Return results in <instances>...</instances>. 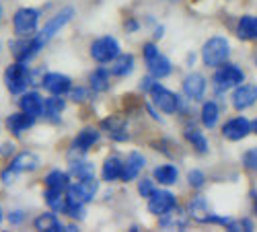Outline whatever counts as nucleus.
<instances>
[{"label": "nucleus", "instance_id": "f257e3e1", "mask_svg": "<svg viewBox=\"0 0 257 232\" xmlns=\"http://www.w3.org/2000/svg\"><path fill=\"white\" fill-rule=\"evenodd\" d=\"M97 189H99V183H97L95 175L84 177L76 185H68L66 187V201L68 203H82L84 205L87 201H91L95 197Z\"/></svg>", "mask_w": 257, "mask_h": 232}, {"label": "nucleus", "instance_id": "f03ea898", "mask_svg": "<svg viewBox=\"0 0 257 232\" xmlns=\"http://www.w3.org/2000/svg\"><path fill=\"white\" fill-rule=\"evenodd\" d=\"M230 56V48H228V41L224 37H212L210 41L204 44L202 50V58L208 66H220L226 62V58Z\"/></svg>", "mask_w": 257, "mask_h": 232}, {"label": "nucleus", "instance_id": "7ed1b4c3", "mask_svg": "<svg viewBox=\"0 0 257 232\" xmlns=\"http://www.w3.org/2000/svg\"><path fill=\"white\" fill-rule=\"evenodd\" d=\"M5 82L11 93H15V95L23 93L29 84V70L25 66V62H17V64L9 66L5 72Z\"/></svg>", "mask_w": 257, "mask_h": 232}, {"label": "nucleus", "instance_id": "20e7f679", "mask_svg": "<svg viewBox=\"0 0 257 232\" xmlns=\"http://www.w3.org/2000/svg\"><path fill=\"white\" fill-rule=\"evenodd\" d=\"M144 58H146V64H148V72H151V76L165 78L167 74H171V62L163 54H159V50L153 44L144 46Z\"/></svg>", "mask_w": 257, "mask_h": 232}, {"label": "nucleus", "instance_id": "39448f33", "mask_svg": "<svg viewBox=\"0 0 257 232\" xmlns=\"http://www.w3.org/2000/svg\"><path fill=\"white\" fill-rule=\"evenodd\" d=\"M37 21H39V13L35 9H21V11H17V15L13 19L15 33L21 35V37H27V35L35 33Z\"/></svg>", "mask_w": 257, "mask_h": 232}, {"label": "nucleus", "instance_id": "423d86ee", "mask_svg": "<svg viewBox=\"0 0 257 232\" xmlns=\"http://www.w3.org/2000/svg\"><path fill=\"white\" fill-rule=\"evenodd\" d=\"M117 54H119V44L113 37H101V39H97L95 44L91 46V56L97 62H101V64L115 60Z\"/></svg>", "mask_w": 257, "mask_h": 232}, {"label": "nucleus", "instance_id": "0eeeda50", "mask_svg": "<svg viewBox=\"0 0 257 232\" xmlns=\"http://www.w3.org/2000/svg\"><path fill=\"white\" fill-rule=\"evenodd\" d=\"M148 93L153 95V101H155V105H157L161 111H165V113H173V111L177 109V105H179L177 97L171 93V91H167L165 87H161L159 82H155Z\"/></svg>", "mask_w": 257, "mask_h": 232}, {"label": "nucleus", "instance_id": "6e6552de", "mask_svg": "<svg viewBox=\"0 0 257 232\" xmlns=\"http://www.w3.org/2000/svg\"><path fill=\"white\" fill-rule=\"evenodd\" d=\"M243 72L237 68V66H222L216 74H214V84L220 89V91H226L230 87H237V84L243 82Z\"/></svg>", "mask_w": 257, "mask_h": 232}, {"label": "nucleus", "instance_id": "1a4fd4ad", "mask_svg": "<svg viewBox=\"0 0 257 232\" xmlns=\"http://www.w3.org/2000/svg\"><path fill=\"white\" fill-rule=\"evenodd\" d=\"M171 207H175V195L171 191H155L148 197V209L155 216H163L167 214Z\"/></svg>", "mask_w": 257, "mask_h": 232}, {"label": "nucleus", "instance_id": "9d476101", "mask_svg": "<svg viewBox=\"0 0 257 232\" xmlns=\"http://www.w3.org/2000/svg\"><path fill=\"white\" fill-rule=\"evenodd\" d=\"M72 17H74V9H70V7H68V9H64V11H60L54 19H50V21H48V25L44 27V31L39 33V37L44 39V41L52 39L56 33H60V29H62L64 25H66Z\"/></svg>", "mask_w": 257, "mask_h": 232}, {"label": "nucleus", "instance_id": "9b49d317", "mask_svg": "<svg viewBox=\"0 0 257 232\" xmlns=\"http://www.w3.org/2000/svg\"><path fill=\"white\" fill-rule=\"evenodd\" d=\"M204 91H206V78L202 74L194 72V74L185 76V80H183V93H185L187 99L198 101V99H202Z\"/></svg>", "mask_w": 257, "mask_h": 232}, {"label": "nucleus", "instance_id": "f8f14e48", "mask_svg": "<svg viewBox=\"0 0 257 232\" xmlns=\"http://www.w3.org/2000/svg\"><path fill=\"white\" fill-rule=\"evenodd\" d=\"M41 84H44V89L52 95H64L70 91V78L64 76V74H58V72H50L44 76V80H41Z\"/></svg>", "mask_w": 257, "mask_h": 232}, {"label": "nucleus", "instance_id": "ddd939ff", "mask_svg": "<svg viewBox=\"0 0 257 232\" xmlns=\"http://www.w3.org/2000/svg\"><path fill=\"white\" fill-rule=\"evenodd\" d=\"M255 101H257V87L255 84H243V87H239L232 95V105L237 109H247Z\"/></svg>", "mask_w": 257, "mask_h": 232}, {"label": "nucleus", "instance_id": "4468645a", "mask_svg": "<svg viewBox=\"0 0 257 232\" xmlns=\"http://www.w3.org/2000/svg\"><path fill=\"white\" fill-rule=\"evenodd\" d=\"M249 132H251V123H249V119H245V117L230 119V121L224 125V128H222V134H224L228 140H243Z\"/></svg>", "mask_w": 257, "mask_h": 232}, {"label": "nucleus", "instance_id": "2eb2a0df", "mask_svg": "<svg viewBox=\"0 0 257 232\" xmlns=\"http://www.w3.org/2000/svg\"><path fill=\"white\" fill-rule=\"evenodd\" d=\"M142 168H144V156L138 154V152H132L121 166V177L119 179L121 181H132V179L138 177V173L142 171Z\"/></svg>", "mask_w": 257, "mask_h": 232}, {"label": "nucleus", "instance_id": "dca6fc26", "mask_svg": "<svg viewBox=\"0 0 257 232\" xmlns=\"http://www.w3.org/2000/svg\"><path fill=\"white\" fill-rule=\"evenodd\" d=\"M44 44H46V41L41 39L39 35H37V37H31V39L23 41L21 46H17L15 56H17V60H19V62H27V60H31V58L41 50V48H44Z\"/></svg>", "mask_w": 257, "mask_h": 232}, {"label": "nucleus", "instance_id": "f3484780", "mask_svg": "<svg viewBox=\"0 0 257 232\" xmlns=\"http://www.w3.org/2000/svg\"><path fill=\"white\" fill-rule=\"evenodd\" d=\"M39 166V158L33 154V152H21L13 158L11 162V168L15 173H27V171H35Z\"/></svg>", "mask_w": 257, "mask_h": 232}, {"label": "nucleus", "instance_id": "a211bd4d", "mask_svg": "<svg viewBox=\"0 0 257 232\" xmlns=\"http://www.w3.org/2000/svg\"><path fill=\"white\" fill-rule=\"evenodd\" d=\"M161 226H163V228H167V230H181V228H185V226H187V214H183L181 209L171 207L167 214H163Z\"/></svg>", "mask_w": 257, "mask_h": 232}, {"label": "nucleus", "instance_id": "6ab92c4d", "mask_svg": "<svg viewBox=\"0 0 257 232\" xmlns=\"http://www.w3.org/2000/svg\"><path fill=\"white\" fill-rule=\"evenodd\" d=\"M21 109L31 117H37V115H41V109H44V99L37 93H27L21 97Z\"/></svg>", "mask_w": 257, "mask_h": 232}, {"label": "nucleus", "instance_id": "aec40b11", "mask_svg": "<svg viewBox=\"0 0 257 232\" xmlns=\"http://www.w3.org/2000/svg\"><path fill=\"white\" fill-rule=\"evenodd\" d=\"M33 119H35V117H31V115H27V113H13V115H9V119H7V128H9L15 136H19V134H23L25 130L31 128Z\"/></svg>", "mask_w": 257, "mask_h": 232}, {"label": "nucleus", "instance_id": "412c9836", "mask_svg": "<svg viewBox=\"0 0 257 232\" xmlns=\"http://www.w3.org/2000/svg\"><path fill=\"white\" fill-rule=\"evenodd\" d=\"M237 35L241 39H257V17H253V15L241 17L239 25H237Z\"/></svg>", "mask_w": 257, "mask_h": 232}, {"label": "nucleus", "instance_id": "4be33fe9", "mask_svg": "<svg viewBox=\"0 0 257 232\" xmlns=\"http://www.w3.org/2000/svg\"><path fill=\"white\" fill-rule=\"evenodd\" d=\"M97 140H99V132H97V130L87 128V130H82V132L76 136V140H74V144H72V146H74V150L84 152V150H89Z\"/></svg>", "mask_w": 257, "mask_h": 232}, {"label": "nucleus", "instance_id": "5701e85b", "mask_svg": "<svg viewBox=\"0 0 257 232\" xmlns=\"http://www.w3.org/2000/svg\"><path fill=\"white\" fill-rule=\"evenodd\" d=\"M132 70H134V58H132L130 54H125V56H119V54H117L113 66H111V72H113L115 76H127Z\"/></svg>", "mask_w": 257, "mask_h": 232}, {"label": "nucleus", "instance_id": "b1692460", "mask_svg": "<svg viewBox=\"0 0 257 232\" xmlns=\"http://www.w3.org/2000/svg\"><path fill=\"white\" fill-rule=\"evenodd\" d=\"M121 166L123 162L117 158V156H111V158H107L105 164H103V179L105 181H115L121 177Z\"/></svg>", "mask_w": 257, "mask_h": 232}, {"label": "nucleus", "instance_id": "393cba45", "mask_svg": "<svg viewBox=\"0 0 257 232\" xmlns=\"http://www.w3.org/2000/svg\"><path fill=\"white\" fill-rule=\"evenodd\" d=\"M62 111H64V99H60V95H54L52 99L44 101V109H41V113H44L46 117L58 119Z\"/></svg>", "mask_w": 257, "mask_h": 232}, {"label": "nucleus", "instance_id": "a878e982", "mask_svg": "<svg viewBox=\"0 0 257 232\" xmlns=\"http://www.w3.org/2000/svg\"><path fill=\"white\" fill-rule=\"evenodd\" d=\"M35 228L37 230H44V232H60V230H64V226L60 224V220L56 218V214H41L35 220Z\"/></svg>", "mask_w": 257, "mask_h": 232}, {"label": "nucleus", "instance_id": "bb28decb", "mask_svg": "<svg viewBox=\"0 0 257 232\" xmlns=\"http://www.w3.org/2000/svg\"><path fill=\"white\" fill-rule=\"evenodd\" d=\"M189 214H191V218H196V220H200V222H206L208 216H210L206 199L200 197V195H198L196 199H191V201H189Z\"/></svg>", "mask_w": 257, "mask_h": 232}, {"label": "nucleus", "instance_id": "cd10ccee", "mask_svg": "<svg viewBox=\"0 0 257 232\" xmlns=\"http://www.w3.org/2000/svg\"><path fill=\"white\" fill-rule=\"evenodd\" d=\"M155 179L163 185H171L177 181V168L173 164H163L155 168Z\"/></svg>", "mask_w": 257, "mask_h": 232}, {"label": "nucleus", "instance_id": "c85d7f7f", "mask_svg": "<svg viewBox=\"0 0 257 232\" xmlns=\"http://www.w3.org/2000/svg\"><path fill=\"white\" fill-rule=\"evenodd\" d=\"M46 185L50 189H58V191H64L70 183H68V175L62 173V171H52L48 177H46Z\"/></svg>", "mask_w": 257, "mask_h": 232}, {"label": "nucleus", "instance_id": "c756f323", "mask_svg": "<svg viewBox=\"0 0 257 232\" xmlns=\"http://www.w3.org/2000/svg\"><path fill=\"white\" fill-rule=\"evenodd\" d=\"M202 121L206 128H214V125H216V121H218V105L216 103L208 101L202 107Z\"/></svg>", "mask_w": 257, "mask_h": 232}, {"label": "nucleus", "instance_id": "7c9ffc66", "mask_svg": "<svg viewBox=\"0 0 257 232\" xmlns=\"http://www.w3.org/2000/svg\"><path fill=\"white\" fill-rule=\"evenodd\" d=\"M185 138L191 142V146H194L198 152H208V140H206L204 134L198 132L196 128H189V130L185 132Z\"/></svg>", "mask_w": 257, "mask_h": 232}, {"label": "nucleus", "instance_id": "2f4dec72", "mask_svg": "<svg viewBox=\"0 0 257 232\" xmlns=\"http://www.w3.org/2000/svg\"><path fill=\"white\" fill-rule=\"evenodd\" d=\"M46 201L52 209H58V212H64V207H66V197L62 195V191H58V189H50L46 191Z\"/></svg>", "mask_w": 257, "mask_h": 232}, {"label": "nucleus", "instance_id": "473e14b6", "mask_svg": "<svg viewBox=\"0 0 257 232\" xmlns=\"http://www.w3.org/2000/svg\"><path fill=\"white\" fill-rule=\"evenodd\" d=\"M70 173L78 179H84V177H91L95 175V166L91 162H84V160H74L70 164Z\"/></svg>", "mask_w": 257, "mask_h": 232}, {"label": "nucleus", "instance_id": "72a5a7b5", "mask_svg": "<svg viewBox=\"0 0 257 232\" xmlns=\"http://www.w3.org/2000/svg\"><path fill=\"white\" fill-rule=\"evenodd\" d=\"M91 87H93V91H97V93L107 91V87H109V74H107L105 70L93 72V74H91Z\"/></svg>", "mask_w": 257, "mask_h": 232}, {"label": "nucleus", "instance_id": "f704fd0d", "mask_svg": "<svg viewBox=\"0 0 257 232\" xmlns=\"http://www.w3.org/2000/svg\"><path fill=\"white\" fill-rule=\"evenodd\" d=\"M105 128H109V134H111L115 140H127V134L123 132L125 125H123L121 121H117V119H107V121H105Z\"/></svg>", "mask_w": 257, "mask_h": 232}, {"label": "nucleus", "instance_id": "c9c22d12", "mask_svg": "<svg viewBox=\"0 0 257 232\" xmlns=\"http://www.w3.org/2000/svg\"><path fill=\"white\" fill-rule=\"evenodd\" d=\"M138 191H140V195H142V197H151V195L155 193V185H153V181L142 179V181H140V185H138Z\"/></svg>", "mask_w": 257, "mask_h": 232}, {"label": "nucleus", "instance_id": "e433bc0d", "mask_svg": "<svg viewBox=\"0 0 257 232\" xmlns=\"http://www.w3.org/2000/svg\"><path fill=\"white\" fill-rule=\"evenodd\" d=\"M187 181H189L191 187H202L206 179H204V173H202V171H189Z\"/></svg>", "mask_w": 257, "mask_h": 232}, {"label": "nucleus", "instance_id": "4c0bfd02", "mask_svg": "<svg viewBox=\"0 0 257 232\" xmlns=\"http://www.w3.org/2000/svg\"><path fill=\"white\" fill-rule=\"evenodd\" d=\"M245 164L253 171H257V148H251L247 154H245Z\"/></svg>", "mask_w": 257, "mask_h": 232}, {"label": "nucleus", "instance_id": "58836bf2", "mask_svg": "<svg viewBox=\"0 0 257 232\" xmlns=\"http://www.w3.org/2000/svg\"><path fill=\"white\" fill-rule=\"evenodd\" d=\"M23 212H13L11 216H9V220H11V224H19V222H23Z\"/></svg>", "mask_w": 257, "mask_h": 232}, {"label": "nucleus", "instance_id": "ea45409f", "mask_svg": "<svg viewBox=\"0 0 257 232\" xmlns=\"http://www.w3.org/2000/svg\"><path fill=\"white\" fill-rule=\"evenodd\" d=\"M84 97H87V91H82V89H76V91L72 93V99H74V101H84Z\"/></svg>", "mask_w": 257, "mask_h": 232}, {"label": "nucleus", "instance_id": "a19ab883", "mask_svg": "<svg viewBox=\"0 0 257 232\" xmlns=\"http://www.w3.org/2000/svg\"><path fill=\"white\" fill-rule=\"evenodd\" d=\"M153 84H155V82H153V78H144V80H142V84H140V89H142V91H151Z\"/></svg>", "mask_w": 257, "mask_h": 232}, {"label": "nucleus", "instance_id": "79ce46f5", "mask_svg": "<svg viewBox=\"0 0 257 232\" xmlns=\"http://www.w3.org/2000/svg\"><path fill=\"white\" fill-rule=\"evenodd\" d=\"M3 154H9V152H13V144H5L3 146V150H0Z\"/></svg>", "mask_w": 257, "mask_h": 232}, {"label": "nucleus", "instance_id": "37998d69", "mask_svg": "<svg viewBox=\"0 0 257 232\" xmlns=\"http://www.w3.org/2000/svg\"><path fill=\"white\" fill-rule=\"evenodd\" d=\"M251 128H253V130H255V134H257V121H255V123L251 125Z\"/></svg>", "mask_w": 257, "mask_h": 232}, {"label": "nucleus", "instance_id": "c03bdc74", "mask_svg": "<svg viewBox=\"0 0 257 232\" xmlns=\"http://www.w3.org/2000/svg\"><path fill=\"white\" fill-rule=\"evenodd\" d=\"M0 222H3V209H0Z\"/></svg>", "mask_w": 257, "mask_h": 232}, {"label": "nucleus", "instance_id": "a18cd8bd", "mask_svg": "<svg viewBox=\"0 0 257 232\" xmlns=\"http://www.w3.org/2000/svg\"><path fill=\"white\" fill-rule=\"evenodd\" d=\"M255 212H257V199H255Z\"/></svg>", "mask_w": 257, "mask_h": 232}, {"label": "nucleus", "instance_id": "49530a36", "mask_svg": "<svg viewBox=\"0 0 257 232\" xmlns=\"http://www.w3.org/2000/svg\"><path fill=\"white\" fill-rule=\"evenodd\" d=\"M0 15H3V11H0Z\"/></svg>", "mask_w": 257, "mask_h": 232}]
</instances>
